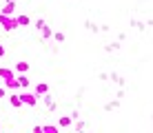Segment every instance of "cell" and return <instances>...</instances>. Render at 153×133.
<instances>
[{"instance_id":"obj_1","label":"cell","mask_w":153,"mask_h":133,"mask_svg":"<svg viewBox=\"0 0 153 133\" xmlns=\"http://www.w3.org/2000/svg\"><path fill=\"white\" fill-rule=\"evenodd\" d=\"M0 27H2L7 33H11V31L18 29V20H16V16H2L0 13Z\"/></svg>"},{"instance_id":"obj_2","label":"cell","mask_w":153,"mask_h":133,"mask_svg":"<svg viewBox=\"0 0 153 133\" xmlns=\"http://www.w3.org/2000/svg\"><path fill=\"white\" fill-rule=\"evenodd\" d=\"M40 100H42V104L47 106V111H51V113H53V111H58V102H56L53 98H51V93L40 95Z\"/></svg>"},{"instance_id":"obj_3","label":"cell","mask_w":153,"mask_h":133,"mask_svg":"<svg viewBox=\"0 0 153 133\" xmlns=\"http://www.w3.org/2000/svg\"><path fill=\"white\" fill-rule=\"evenodd\" d=\"M20 100H22L25 106H36V104H38V95H36V93H29V91L20 93Z\"/></svg>"},{"instance_id":"obj_4","label":"cell","mask_w":153,"mask_h":133,"mask_svg":"<svg viewBox=\"0 0 153 133\" xmlns=\"http://www.w3.org/2000/svg\"><path fill=\"white\" fill-rule=\"evenodd\" d=\"M109 82H113L115 87H124V84H126V80H124L122 76H120L118 71H109Z\"/></svg>"},{"instance_id":"obj_5","label":"cell","mask_w":153,"mask_h":133,"mask_svg":"<svg viewBox=\"0 0 153 133\" xmlns=\"http://www.w3.org/2000/svg\"><path fill=\"white\" fill-rule=\"evenodd\" d=\"M120 49H122V45H120V40L107 42V45L102 47V51H104V53H115V51H120Z\"/></svg>"},{"instance_id":"obj_6","label":"cell","mask_w":153,"mask_h":133,"mask_svg":"<svg viewBox=\"0 0 153 133\" xmlns=\"http://www.w3.org/2000/svg\"><path fill=\"white\" fill-rule=\"evenodd\" d=\"M33 93L38 95V98H40V95H45V93H49V84H47V82H38L33 87Z\"/></svg>"},{"instance_id":"obj_7","label":"cell","mask_w":153,"mask_h":133,"mask_svg":"<svg viewBox=\"0 0 153 133\" xmlns=\"http://www.w3.org/2000/svg\"><path fill=\"white\" fill-rule=\"evenodd\" d=\"M9 104H11L13 109H20V106H25V104H22V100H20V93H16V91L9 95Z\"/></svg>"},{"instance_id":"obj_8","label":"cell","mask_w":153,"mask_h":133,"mask_svg":"<svg viewBox=\"0 0 153 133\" xmlns=\"http://www.w3.org/2000/svg\"><path fill=\"white\" fill-rule=\"evenodd\" d=\"M4 89H7V91H18V89H20L18 78H9V80H4Z\"/></svg>"},{"instance_id":"obj_9","label":"cell","mask_w":153,"mask_h":133,"mask_svg":"<svg viewBox=\"0 0 153 133\" xmlns=\"http://www.w3.org/2000/svg\"><path fill=\"white\" fill-rule=\"evenodd\" d=\"M129 27L138 29L140 33H142V31H146V22H142V20H138V18H131V20H129Z\"/></svg>"},{"instance_id":"obj_10","label":"cell","mask_w":153,"mask_h":133,"mask_svg":"<svg viewBox=\"0 0 153 133\" xmlns=\"http://www.w3.org/2000/svg\"><path fill=\"white\" fill-rule=\"evenodd\" d=\"M84 29H87L89 31V33H100V25H96V22H93V20H84Z\"/></svg>"},{"instance_id":"obj_11","label":"cell","mask_w":153,"mask_h":133,"mask_svg":"<svg viewBox=\"0 0 153 133\" xmlns=\"http://www.w3.org/2000/svg\"><path fill=\"white\" fill-rule=\"evenodd\" d=\"M71 124H73L71 115H60V120H58V126H60V129H69Z\"/></svg>"},{"instance_id":"obj_12","label":"cell","mask_w":153,"mask_h":133,"mask_svg":"<svg viewBox=\"0 0 153 133\" xmlns=\"http://www.w3.org/2000/svg\"><path fill=\"white\" fill-rule=\"evenodd\" d=\"M40 38H42V40H51V38H53V29H51L49 25H45V27L40 29Z\"/></svg>"},{"instance_id":"obj_13","label":"cell","mask_w":153,"mask_h":133,"mask_svg":"<svg viewBox=\"0 0 153 133\" xmlns=\"http://www.w3.org/2000/svg\"><path fill=\"white\" fill-rule=\"evenodd\" d=\"M118 106H120V98H115V100H109V102L104 104L102 109L107 111V113H111V111H115V109H118Z\"/></svg>"},{"instance_id":"obj_14","label":"cell","mask_w":153,"mask_h":133,"mask_svg":"<svg viewBox=\"0 0 153 133\" xmlns=\"http://www.w3.org/2000/svg\"><path fill=\"white\" fill-rule=\"evenodd\" d=\"M13 11H16V2H4V7L0 9L2 16H13Z\"/></svg>"},{"instance_id":"obj_15","label":"cell","mask_w":153,"mask_h":133,"mask_svg":"<svg viewBox=\"0 0 153 133\" xmlns=\"http://www.w3.org/2000/svg\"><path fill=\"white\" fill-rule=\"evenodd\" d=\"M18 84H20V89H29L31 87V80L27 78V73H20L18 76Z\"/></svg>"},{"instance_id":"obj_16","label":"cell","mask_w":153,"mask_h":133,"mask_svg":"<svg viewBox=\"0 0 153 133\" xmlns=\"http://www.w3.org/2000/svg\"><path fill=\"white\" fill-rule=\"evenodd\" d=\"M29 69H31V65H29V62H25V60L16 62V71H18V73H27Z\"/></svg>"},{"instance_id":"obj_17","label":"cell","mask_w":153,"mask_h":133,"mask_svg":"<svg viewBox=\"0 0 153 133\" xmlns=\"http://www.w3.org/2000/svg\"><path fill=\"white\" fill-rule=\"evenodd\" d=\"M16 20H18V27H29L31 25V18H29V16H25V13L16 16Z\"/></svg>"},{"instance_id":"obj_18","label":"cell","mask_w":153,"mask_h":133,"mask_svg":"<svg viewBox=\"0 0 153 133\" xmlns=\"http://www.w3.org/2000/svg\"><path fill=\"white\" fill-rule=\"evenodd\" d=\"M71 126H73V131H84L89 124H87L84 120H80V118H78V120H73V124H71Z\"/></svg>"},{"instance_id":"obj_19","label":"cell","mask_w":153,"mask_h":133,"mask_svg":"<svg viewBox=\"0 0 153 133\" xmlns=\"http://www.w3.org/2000/svg\"><path fill=\"white\" fill-rule=\"evenodd\" d=\"M0 78H2V80L13 78V71H11V69H7V67H4V69H0Z\"/></svg>"},{"instance_id":"obj_20","label":"cell","mask_w":153,"mask_h":133,"mask_svg":"<svg viewBox=\"0 0 153 133\" xmlns=\"http://www.w3.org/2000/svg\"><path fill=\"white\" fill-rule=\"evenodd\" d=\"M58 129H60L58 124H42V131H47V133H56Z\"/></svg>"},{"instance_id":"obj_21","label":"cell","mask_w":153,"mask_h":133,"mask_svg":"<svg viewBox=\"0 0 153 133\" xmlns=\"http://www.w3.org/2000/svg\"><path fill=\"white\" fill-rule=\"evenodd\" d=\"M53 40H56V42H60V45H62V42L67 40V36L62 33V31H53Z\"/></svg>"},{"instance_id":"obj_22","label":"cell","mask_w":153,"mask_h":133,"mask_svg":"<svg viewBox=\"0 0 153 133\" xmlns=\"http://www.w3.org/2000/svg\"><path fill=\"white\" fill-rule=\"evenodd\" d=\"M45 25H47V22H45V20H42V18H38V20H36V29H38V31H40V29H42V27H45Z\"/></svg>"},{"instance_id":"obj_23","label":"cell","mask_w":153,"mask_h":133,"mask_svg":"<svg viewBox=\"0 0 153 133\" xmlns=\"http://www.w3.org/2000/svg\"><path fill=\"white\" fill-rule=\"evenodd\" d=\"M69 115H71V118H73V120H78V118H80V111H78V109H73V111H71V113H69Z\"/></svg>"},{"instance_id":"obj_24","label":"cell","mask_w":153,"mask_h":133,"mask_svg":"<svg viewBox=\"0 0 153 133\" xmlns=\"http://www.w3.org/2000/svg\"><path fill=\"white\" fill-rule=\"evenodd\" d=\"M98 80H109V73H104V71H100V73H98Z\"/></svg>"},{"instance_id":"obj_25","label":"cell","mask_w":153,"mask_h":133,"mask_svg":"<svg viewBox=\"0 0 153 133\" xmlns=\"http://www.w3.org/2000/svg\"><path fill=\"white\" fill-rule=\"evenodd\" d=\"M118 40H120V42H124V40H126V33H122V31H120V33H118Z\"/></svg>"},{"instance_id":"obj_26","label":"cell","mask_w":153,"mask_h":133,"mask_svg":"<svg viewBox=\"0 0 153 133\" xmlns=\"http://www.w3.org/2000/svg\"><path fill=\"white\" fill-rule=\"evenodd\" d=\"M4 95H7V89H2V87H0V100H2Z\"/></svg>"},{"instance_id":"obj_27","label":"cell","mask_w":153,"mask_h":133,"mask_svg":"<svg viewBox=\"0 0 153 133\" xmlns=\"http://www.w3.org/2000/svg\"><path fill=\"white\" fill-rule=\"evenodd\" d=\"M4 56V45H0V58Z\"/></svg>"},{"instance_id":"obj_28","label":"cell","mask_w":153,"mask_h":133,"mask_svg":"<svg viewBox=\"0 0 153 133\" xmlns=\"http://www.w3.org/2000/svg\"><path fill=\"white\" fill-rule=\"evenodd\" d=\"M4 2H18V0H4Z\"/></svg>"},{"instance_id":"obj_29","label":"cell","mask_w":153,"mask_h":133,"mask_svg":"<svg viewBox=\"0 0 153 133\" xmlns=\"http://www.w3.org/2000/svg\"><path fill=\"white\" fill-rule=\"evenodd\" d=\"M0 131H2V126H0Z\"/></svg>"}]
</instances>
